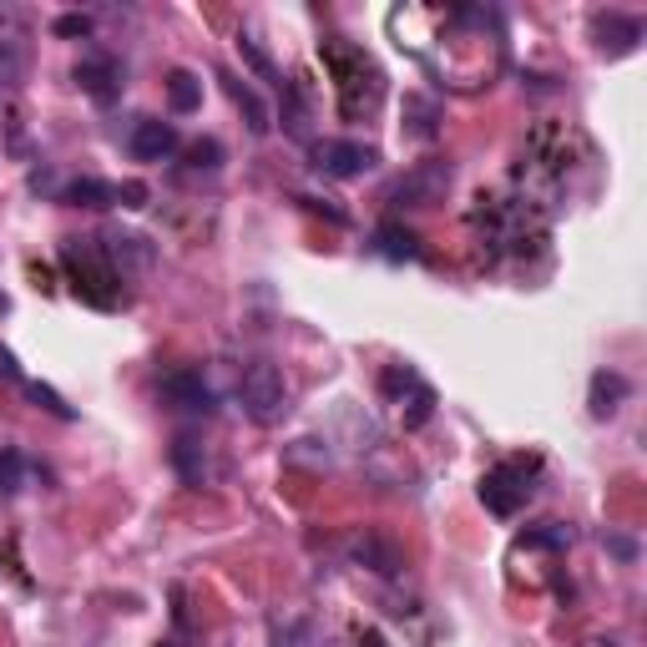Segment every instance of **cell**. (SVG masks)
Instances as JSON below:
<instances>
[{"label":"cell","instance_id":"obj_1","mask_svg":"<svg viewBox=\"0 0 647 647\" xmlns=\"http://www.w3.org/2000/svg\"><path fill=\"white\" fill-rule=\"evenodd\" d=\"M324 67L334 71V87H340V107L350 117L360 112H375L380 97H385V77L360 46L350 41H324Z\"/></svg>","mask_w":647,"mask_h":647},{"label":"cell","instance_id":"obj_2","mask_svg":"<svg viewBox=\"0 0 647 647\" xmlns=\"http://www.w3.org/2000/svg\"><path fill=\"white\" fill-rule=\"evenodd\" d=\"M61 263H67L71 284H77V294L87 299V304H97V309L122 304V279H117V269L107 263L97 239H67L61 243Z\"/></svg>","mask_w":647,"mask_h":647},{"label":"cell","instance_id":"obj_3","mask_svg":"<svg viewBox=\"0 0 647 647\" xmlns=\"http://www.w3.org/2000/svg\"><path fill=\"white\" fill-rule=\"evenodd\" d=\"M239 405L253 425H279L289 415V380L279 364L253 360L239 375Z\"/></svg>","mask_w":647,"mask_h":647},{"label":"cell","instance_id":"obj_4","mask_svg":"<svg viewBox=\"0 0 647 647\" xmlns=\"http://www.w3.org/2000/svg\"><path fill=\"white\" fill-rule=\"evenodd\" d=\"M532 481H536V461H501V466H491L486 476H481V501H486L491 516H516L532 501Z\"/></svg>","mask_w":647,"mask_h":647},{"label":"cell","instance_id":"obj_5","mask_svg":"<svg viewBox=\"0 0 647 647\" xmlns=\"http://www.w3.org/2000/svg\"><path fill=\"white\" fill-rule=\"evenodd\" d=\"M451 178H455V168L445 158H425V162H415L405 178L390 182L385 203L390 208H435L445 193H451Z\"/></svg>","mask_w":647,"mask_h":647},{"label":"cell","instance_id":"obj_6","mask_svg":"<svg viewBox=\"0 0 647 647\" xmlns=\"http://www.w3.org/2000/svg\"><path fill=\"white\" fill-rule=\"evenodd\" d=\"M375 162H380V152L370 142H354V137H324L314 148V168L324 178H364Z\"/></svg>","mask_w":647,"mask_h":647},{"label":"cell","instance_id":"obj_7","mask_svg":"<svg viewBox=\"0 0 647 647\" xmlns=\"http://www.w3.org/2000/svg\"><path fill=\"white\" fill-rule=\"evenodd\" d=\"M350 562L364 572H375V577H400V572H405V552H400V542H390L385 532H354Z\"/></svg>","mask_w":647,"mask_h":647},{"label":"cell","instance_id":"obj_8","mask_svg":"<svg viewBox=\"0 0 647 647\" xmlns=\"http://www.w3.org/2000/svg\"><path fill=\"white\" fill-rule=\"evenodd\" d=\"M178 127L162 122V117H137L132 122V137H127V152H132L137 162H162L178 152Z\"/></svg>","mask_w":647,"mask_h":647},{"label":"cell","instance_id":"obj_9","mask_svg":"<svg viewBox=\"0 0 647 647\" xmlns=\"http://www.w3.org/2000/svg\"><path fill=\"white\" fill-rule=\"evenodd\" d=\"M162 400H168L172 410H182V415H208V410H213V390H208V380L198 375V370H172V375L162 380Z\"/></svg>","mask_w":647,"mask_h":647},{"label":"cell","instance_id":"obj_10","mask_svg":"<svg viewBox=\"0 0 647 647\" xmlns=\"http://www.w3.org/2000/svg\"><path fill=\"white\" fill-rule=\"evenodd\" d=\"M71 77H77V87L87 91L91 102H112L117 91H122V67L112 57H81Z\"/></svg>","mask_w":647,"mask_h":647},{"label":"cell","instance_id":"obj_11","mask_svg":"<svg viewBox=\"0 0 647 647\" xmlns=\"http://www.w3.org/2000/svg\"><path fill=\"white\" fill-rule=\"evenodd\" d=\"M107 253V263L117 269V279H127V273H148L152 269V243L137 239V233H107V239H97Z\"/></svg>","mask_w":647,"mask_h":647},{"label":"cell","instance_id":"obj_12","mask_svg":"<svg viewBox=\"0 0 647 647\" xmlns=\"http://www.w3.org/2000/svg\"><path fill=\"white\" fill-rule=\"evenodd\" d=\"M592 31H597V46L613 51V57H623V51H633V46L643 41V21H637V16H623V11H597L592 16Z\"/></svg>","mask_w":647,"mask_h":647},{"label":"cell","instance_id":"obj_13","mask_svg":"<svg viewBox=\"0 0 647 647\" xmlns=\"http://www.w3.org/2000/svg\"><path fill=\"white\" fill-rule=\"evenodd\" d=\"M223 87H228V97H233V107H239V112H243L249 132H253V137H263V132H269V107H263V97H259V91H253L243 77H228V71H223Z\"/></svg>","mask_w":647,"mask_h":647},{"label":"cell","instance_id":"obj_14","mask_svg":"<svg viewBox=\"0 0 647 647\" xmlns=\"http://www.w3.org/2000/svg\"><path fill=\"white\" fill-rule=\"evenodd\" d=\"M67 208H117V182H102V178H77L67 182V193H61Z\"/></svg>","mask_w":647,"mask_h":647},{"label":"cell","instance_id":"obj_15","mask_svg":"<svg viewBox=\"0 0 647 647\" xmlns=\"http://www.w3.org/2000/svg\"><path fill=\"white\" fill-rule=\"evenodd\" d=\"M168 107H172V112H182V117L203 107V81H198L188 67L168 71Z\"/></svg>","mask_w":647,"mask_h":647},{"label":"cell","instance_id":"obj_16","mask_svg":"<svg viewBox=\"0 0 647 647\" xmlns=\"http://www.w3.org/2000/svg\"><path fill=\"white\" fill-rule=\"evenodd\" d=\"M405 132L410 137H435L441 132V107L431 102V97H405Z\"/></svg>","mask_w":647,"mask_h":647},{"label":"cell","instance_id":"obj_17","mask_svg":"<svg viewBox=\"0 0 647 647\" xmlns=\"http://www.w3.org/2000/svg\"><path fill=\"white\" fill-rule=\"evenodd\" d=\"M623 395H627L623 375H597L592 380V415H597V421H613L617 405H623Z\"/></svg>","mask_w":647,"mask_h":647},{"label":"cell","instance_id":"obj_18","mask_svg":"<svg viewBox=\"0 0 647 647\" xmlns=\"http://www.w3.org/2000/svg\"><path fill=\"white\" fill-rule=\"evenodd\" d=\"M380 253H390V259H415V233H410V228H400V223H380Z\"/></svg>","mask_w":647,"mask_h":647},{"label":"cell","instance_id":"obj_19","mask_svg":"<svg viewBox=\"0 0 647 647\" xmlns=\"http://www.w3.org/2000/svg\"><path fill=\"white\" fill-rule=\"evenodd\" d=\"M21 486H26V455L21 451H0V496L6 501L21 496Z\"/></svg>","mask_w":647,"mask_h":647},{"label":"cell","instance_id":"obj_20","mask_svg":"<svg viewBox=\"0 0 647 647\" xmlns=\"http://www.w3.org/2000/svg\"><path fill=\"white\" fill-rule=\"evenodd\" d=\"M188 168H203V172L223 168V142H218V137H198V142H188Z\"/></svg>","mask_w":647,"mask_h":647},{"label":"cell","instance_id":"obj_21","mask_svg":"<svg viewBox=\"0 0 647 647\" xmlns=\"http://www.w3.org/2000/svg\"><path fill=\"white\" fill-rule=\"evenodd\" d=\"M400 415H405V431H421V425L435 415V390L431 385H415V395H410V410H400Z\"/></svg>","mask_w":647,"mask_h":647},{"label":"cell","instance_id":"obj_22","mask_svg":"<svg viewBox=\"0 0 647 647\" xmlns=\"http://www.w3.org/2000/svg\"><path fill=\"white\" fill-rule=\"evenodd\" d=\"M26 395H31V400H36V405H41V410H51V415H61V421H67V415H71V405H67V400H61L57 390L36 385V380H26Z\"/></svg>","mask_w":647,"mask_h":647},{"label":"cell","instance_id":"obj_23","mask_svg":"<svg viewBox=\"0 0 647 647\" xmlns=\"http://www.w3.org/2000/svg\"><path fill=\"white\" fill-rule=\"evenodd\" d=\"M239 51H243V61H249V67L259 71V77H269V81H273V61L263 57V51H259V46L249 41V36H239Z\"/></svg>","mask_w":647,"mask_h":647},{"label":"cell","instance_id":"obj_24","mask_svg":"<svg viewBox=\"0 0 647 647\" xmlns=\"http://www.w3.org/2000/svg\"><path fill=\"white\" fill-rule=\"evenodd\" d=\"M567 542H572L567 526H552V532H532V536H522V546H567Z\"/></svg>","mask_w":647,"mask_h":647},{"label":"cell","instance_id":"obj_25","mask_svg":"<svg viewBox=\"0 0 647 647\" xmlns=\"http://www.w3.org/2000/svg\"><path fill=\"white\" fill-rule=\"evenodd\" d=\"M117 203H122V208H142V203H148V188H142V182H117Z\"/></svg>","mask_w":647,"mask_h":647},{"label":"cell","instance_id":"obj_26","mask_svg":"<svg viewBox=\"0 0 647 647\" xmlns=\"http://www.w3.org/2000/svg\"><path fill=\"white\" fill-rule=\"evenodd\" d=\"M57 36H91V16H61Z\"/></svg>","mask_w":647,"mask_h":647},{"label":"cell","instance_id":"obj_27","mask_svg":"<svg viewBox=\"0 0 647 647\" xmlns=\"http://www.w3.org/2000/svg\"><path fill=\"white\" fill-rule=\"evenodd\" d=\"M607 546H613L617 557H633V542H623V536H607Z\"/></svg>","mask_w":647,"mask_h":647},{"label":"cell","instance_id":"obj_28","mask_svg":"<svg viewBox=\"0 0 647 647\" xmlns=\"http://www.w3.org/2000/svg\"><path fill=\"white\" fill-rule=\"evenodd\" d=\"M158 647H172V643H158Z\"/></svg>","mask_w":647,"mask_h":647}]
</instances>
